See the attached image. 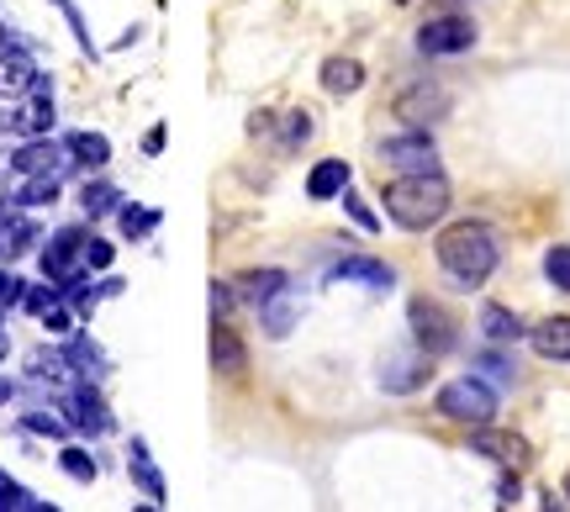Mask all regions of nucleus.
I'll use <instances>...</instances> for the list:
<instances>
[{
  "label": "nucleus",
  "mask_w": 570,
  "mask_h": 512,
  "mask_svg": "<svg viewBox=\"0 0 570 512\" xmlns=\"http://www.w3.org/2000/svg\"><path fill=\"white\" fill-rule=\"evenodd\" d=\"M433 254H439V265H444V275L454 280V286H487V275L497 269V259H502V248H497V233H491L487 223H454L439 233V244H433Z\"/></svg>",
  "instance_id": "obj_1"
},
{
  "label": "nucleus",
  "mask_w": 570,
  "mask_h": 512,
  "mask_svg": "<svg viewBox=\"0 0 570 512\" xmlns=\"http://www.w3.org/2000/svg\"><path fill=\"white\" fill-rule=\"evenodd\" d=\"M381 201H386V217L396 227L423 233V227H433L449 211V180L439 169H428V175H402V180L386 185Z\"/></svg>",
  "instance_id": "obj_2"
},
{
  "label": "nucleus",
  "mask_w": 570,
  "mask_h": 512,
  "mask_svg": "<svg viewBox=\"0 0 570 512\" xmlns=\"http://www.w3.org/2000/svg\"><path fill=\"white\" fill-rule=\"evenodd\" d=\"M439 417H449V423H470V429H487L491 417H497V391H491L487 381H475V375L449 381V386L439 391Z\"/></svg>",
  "instance_id": "obj_3"
},
{
  "label": "nucleus",
  "mask_w": 570,
  "mask_h": 512,
  "mask_svg": "<svg viewBox=\"0 0 570 512\" xmlns=\"http://www.w3.org/2000/svg\"><path fill=\"white\" fill-rule=\"evenodd\" d=\"M85 227H59L53 238H48V248H42V275L48 280H59L63 296H75V291H85Z\"/></svg>",
  "instance_id": "obj_4"
},
{
  "label": "nucleus",
  "mask_w": 570,
  "mask_h": 512,
  "mask_svg": "<svg viewBox=\"0 0 570 512\" xmlns=\"http://www.w3.org/2000/svg\"><path fill=\"white\" fill-rule=\"evenodd\" d=\"M470 48H475V21L454 17V11L423 21V32H417V53H428V59H454V53H470Z\"/></svg>",
  "instance_id": "obj_5"
},
{
  "label": "nucleus",
  "mask_w": 570,
  "mask_h": 512,
  "mask_svg": "<svg viewBox=\"0 0 570 512\" xmlns=\"http://www.w3.org/2000/svg\"><path fill=\"white\" fill-rule=\"evenodd\" d=\"M407 323H412V344L423 348V354H449V348H454V317H449L439 302L417 296L407 307Z\"/></svg>",
  "instance_id": "obj_6"
},
{
  "label": "nucleus",
  "mask_w": 570,
  "mask_h": 512,
  "mask_svg": "<svg viewBox=\"0 0 570 512\" xmlns=\"http://www.w3.org/2000/svg\"><path fill=\"white\" fill-rule=\"evenodd\" d=\"M449 90L444 85H433V80H412L402 96H396V122H407V127H428V122H444L449 117Z\"/></svg>",
  "instance_id": "obj_7"
},
{
  "label": "nucleus",
  "mask_w": 570,
  "mask_h": 512,
  "mask_svg": "<svg viewBox=\"0 0 570 512\" xmlns=\"http://www.w3.org/2000/svg\"><path fill=\"white\" fill-rule=\"evenodd\" d=\"M59 412H63V423H69V429L90 433V439L111 429V412H106V396L96 391V381H80V386H69V396L59 402Z\"/></svg>",
  "instance_id": "obj_8"
},
{
  "label": "nucleus",
  "mask_w": 570,
  "mask_h": 512,
  "mask_svg": "<svg viewBox=\"0 0 570 512\" xmlns=\"http://www.w3.org/2000/svg\"><path fill=\"white\" fill-rule=\"evenodd\" d=\"M381 159L396 165L402 175H428V169H439V148H433V138H428L423 127H407L402 138L381 144Z\"/></svg>",
  "instance_id": "obj_9"
},
{
  "label": "nucleus",
  "mask_w": 570,
  "mask_h": 512,
  "mask_svg": "<svg viewBox=\"0 0 570 512\" xmlns=\"http://www.w3.org/2000/svg\"><path fill=\"white\" fill-rule=\"evenodd\" d=\"M470 450L487 454V460H497L502 471H523V465L533 460L529 439H523V433H508V429H475L470 433Z\"/></svg>",
  "instance_id": "obj_10"
},
{
  "label": "nucleus",
  "mask_w": 570,
  "mask_h": 512,
  "mask_svg": "<svg viewBox=\"0 0 570 512\" xmlns=\"http://www.w3.org/2000/svg\"><path fill=\"white\" fill-rule=\"evenodd\" d=\"M244 370H248L244 333L233 328L227 317H212V375H223V381H244Z\"/></svg>",
  "instance_id": "obj_11"
},
{
  "label": "nucleus",
  "mask_w": 570,
  "mask_h": 512,
  "mask_svg": "<svg viewBox=\"0 0 570 512\" xmlns=\"http://www.w3.org/2000/svg\"><path fill=\"white\" fill-rule=\"evenodd\" d=\"M428 360H433V354H423V348H417V354H412V348L391 354L386 365H381V386H386L391 396H407V391H417L428 381Z\"/></svg>",
  "instance_id": "obj_12"
},
{
  "label": "nucleus",
  "mask_w": 570,
  "mask_h": 512,
  "mask_svg": "<svg viewBox=\"0 0 570 512\" xmlns=\"http://www.w3.org/2000/svg\"><path fill=\"white\" fill-rule=\"evenodd\" d=\"M27 90H42V75L32 69V59H27L21 48H6V53H0V96L17 101Z\"/></svg>",
  "instance_id": "obj_13"
},
{
  "label": "nucleus",
  "mask_w": 570,
  "mask_h": 512,
  "mask_svg": "<svg viewBox=\"0 0 570 512\" xmlns=\"http://www.w3.org/2000/svg\"><path fill=\"white\" fill-rule=\"evenodd\" d=\"M21 307L38 317L48 333H69V307H63V291H53V286H27V296H21Z\"/></svg>",
  "instance_id": "obj_14"
},
{
  "label": "nucleus",
  "mask_w": 570,
  "mask_h": 512,
  "mask_svg": "<svg viewBox=\"0 0 570 512\" xmlns=\"http://www.w3.org/2000/svg\"><path fill=\"white\" fill-rule=\"evenodd\" d=\"M327 280H360V286H375V291H391V286H396L391 265H381V259H365V254H348V259H338V265L327 269Z\"/></svg>",
  "instance_id": "obj_15"
},
{
  "label": "nucleus",
  "mask_w": 570,
  "mask_h": 512,
  "mask_svg": "<svg viewBox=\"0 0 570 512\" xmlns=\"http://www.w3.org/2000/svg\"><path fill=\"white\" fill-rule=\"evenodd\" d=\"M233 291H238V302H259V307H265L269 296L291 291V275H285V269H275V265H265V269H244V275L233 280Z\"/></svg>",
  "instance_id": "obj_16"
},
{
  "label": "nucleus",
  "mask_w": 570,
  "mask_h": 512,
  "mask_svg": "<svg viewBox=\"0 0 570 512\" xmlns=\"http://www.w3.org/2000/svg\"><path fill=\"white\" fill-rule=\"evenodd\" d=\"M63 154H69V148L48 144V138H32L27 148H17V159H11V169H17L21 180H32V175H59Z\"/></svg>",
  "instance_id": "obj_17"
},
{
  "label": "nucleus",
  "mask_w": 570,
  "mask_h": 512,
  "mask_svg": "<svg viewBox=\"0 0 570 512\" xmlns=\"http://www.w3.org/2000/svg\"><path fill=\"white\" fill-rule=\"evenodd\" d=\"M344 190H348V165L344 159L312 165V175H306V196H312V201H333V196H344Z\"/></svg>",
  "instance_id": "obj_18"
},
{
  "label": "nucleus",
  "mask_w": 570,
  "mask_h": 512,
  "mask_svg": "<svg viewBox=\"0 0 570 512\" xmlns=\"http://www.w3.org/2000/svg\"><path fill=\"white\" fill-rule=\"evenodd\" d=\"M529 338L539 360H570V317H544Z\"/></svg>",
  "instance_id": "obj_19"
},
{
  "label": "nucleus",
  "mask_w": 570,
  "mask_h": 512,
  "mask_svg": "<svg viewBox=\"0 0 570 512\" xmlns=\"http://www.w3.org/2000/svg\"><path fill=\"white\" fill-rule=\"evenodd\" d=\"M360 85H365V63L360 59H344V53H338V59L323 63V90L327 96H354Z\"/></svg>",
  "instance_id": "obj_20"
},
{
  "label": "nucleus",
  "mask_w": 570,
  "mask_h": 512,
  "mask_svg": "<svg viewBox=\"0 0 570 512\" xmlns=\"http://www.w3.org/2000/svg\"><path fill=\"white\" fill-rule=\"evenodd\" d=\"M63 360H69V370H75V375H85V381H101L106 370H111V365H106V354L90 344L85 333H75V338L63 344Z\"/></svg>",
  "instance_id": "obj_21"
},
{
  "label": "nucleus",
  "mask_w": 570,
  "mask_h": 512,
  "mask_svg": "<svg viewBox=\"0 0 570 512\" xmlns=\"http://www.w3.org/2000/svg\"><path fill=\"white\" fill-rule=\"evenodd\" d=\"M259 317H265V333H275V338H285V333L302 323V302L291 296V291H281V296H269L265 307H259Z\"/></svg>",
  "instance_id": "obj_22"
},
{
  "label": "nucleus",
  "mask_w": 570,
  "mask_h": 512,
  "mask_svg": "<svg viewBox=\"0 0 570 512\" xmlns=\"http://www.w3.org/2000/svg\"><path fill=\"white\" fill-rule=\"evenodd\" d=\"M69 159L80 169H101V165H111V144H106L101 132H69Z\"/></svg>",
  "instance_id": "obj_23"
},
{
  "label": "nucleus",
  "mask_w": 570,
  "mask_h": 512,
  "mask_svg": "<svg viewBox=\"0 0 570 512\" xmlns=\"http://www.w3.org/2000/svg\"><path fill=\"white\" fill-rule=\"evenodd\" d=\"M127 471H132V481H138L142 496L164 502V492H169V486H164V475L154 471V460H148V444H142V439H132V465H127Z\"/></svg>",
  "instance_id": "obj_24"
},
{
  "label": "nucleus",
  "mask_w": 570,
  "mask_h": 512,
  "mask_svg": "<svg viewBox=\"0 0 570 512\" xmlns=\"http://www.w3.org/2000/svg\"><path fill=\"white\" fill-rule=\"evenodd\" d=\"M481 333H487L491 344H512V338H523V323H518L508 307L487 302V307H481Z\"/></svg>",
  "instance_id": "obj_25"
},
{
  "label": "nucleus",
  "mask_w": 570,
  "mask_h": 512,
  "mask_svg": "<svg viewBox=\"0 0 570 512\" xmlns=\"http://www.w3.org/2000/svg\"><path fill=\"white\" fill-rule=\"evenodd\" d=\"M42 233L32 217H17V223L0 233V259H17V254H32V244H38Z\"/></svg>",
  "instance_id": "obj_26"
},
{
  "label": "nucleus",
  "mask_w": 570,
  "mask_h": 512,
  "mask_svg": "<svg viewBox=\"0 0 570 512\" xmlns=\"http://www.w3.org/2000/svg\"><path fill=\"white\" fill-rule=\"evenodd\" d=\"M80 206H85V217H106V211H122V196H117L111 180H90L80 190Z\"/></svg>",
  "instance_id": "obj_27"
},
{
  "label": "nucleus",
  "mask_w": 570,
  "mask_h": 512,
  "mask_svg": "<svg viewBox=\"0 0 570 512\" xmlns=\"http://www.w3.org/2000/svg\"><path fill=\"white\" fill-rule=\"evenodd\" d=\"M59 471L69 475V481L90 486V481H96V454H90V450H75V444H63V450H59Z\"/></svg>",
  "instance_id": "obj_28"
},
{
  "label": "nucleus",
  "mask_w": 570,
  "mask_h": 512,
  "mask_svg": "<svg viewBox=\"0 0 570 512\" xmlns=\"http://www.w3.org/2000/svg\"><path fill=\"white\" fill-rule=\"evenodd\" d=\"M159 227V206H122V238H148Z\"/></svg>",
  "instance_id": "obj_29"
},
{
  "label": "nucleus",
  "mask_w": 570,
  "mask_h": 512,
  "mask_svg": "<svg viewBox=\"0 0 570 512\" xmlns=\"http://www.w3.org/2000/svg\"><path fill=\"white\" fill-rule=\"evenodd\" d=\"M27 375H38V381H69L75 370H69V360H63V348H48V354H38V360H27Z\"/></svg>",
  "instance_id": "obj_30"
},
{
  "label": "nucleus",
  "mask_w": 570,
  "mask_h": 512,
  "mask_svg": "<svg viewBox=\"0 0 570 512\" xmlns=\"http://www.w3.org/2000/svg\"><path fill=\"white\" fill-rule=\"evenodd\" d=\"M59 196V175H32V180L17 190V206H48Z\"/></svg>",
  "instance_id": "obj_31"
},
{
  "label": "nucleus",
  "mask_w": 570,
  "mask_h": 512,
  "mask_svg": "<svg viewBox=\"0 0 570 512\" xmlns=\"http://www.w3.org/2000/svg\"><path fill=\"white\" fill-rule=\"evenodd\" d=\"M48 127H53V101H48V85H42L38 90V101L27 106V111H21V132H48Z\"/></svg>",
  "instance_id": "obj_32"
},
{
  "label": "nucleus",
  "mask_w": 570,
  "mask_h": 512,
  "mask_svg": "<svg viewBox=\"0 0 570 512\" xmlns=\"http://www.w3.org/2000/svg\"><path fill=\"white\" fill-rule=\"evenodd\" d=\"M544 275H550L554 291H566V296H570V248L566 244H554L550 254H544Z\"/></svg>",
  "instance_id": "obj_33"
},
{
  "label": "nucleus",
  "mask_w": 570,
  "mask_h": 512,
  "mask_svg": "<svg viewBox=\"0 0 570 512\" xmlns=\"http://www.w3.org/2000/svg\"><path fill=\"white\" fill-rule=\"evenodd\" d=\"M27 508H32V492L0 471V512H27Z\"/></svg>",
  "instance_id": "obj_34"
},
{
  "label": "nucleus",
  "mask_w": 570,
  "mask_h": 512,
  "mask_svg": "<svg viewBox=\"0 0 570 512\" xmlns=\"http://www.w3.org/2000/svg\"><path fill=\"white\" fill-rule=\"evenodd\" d=\"M21 429L42 433V439H63V433H69V423H63V417H53V412H27V417H21Z\"/></svg>",
  "instance_id": "obj_35"
},
{
  "label": "nucleus",
  "mask_w": 570,
  "mask_h": 512,
  "mask_svg": "<svg viewBox=\"0 0 570 512\" xmlns=\"http://www.w3.org/2000/svg\"><path fill=\"white\" fill-rule=\"evenodd\" d=\"M111 259H117V244H111V238H96V233H90V238H85V269H106Z\"/></svg>",
  "instance_id": "obj_36"
},
{
  "label": "nucleus",
  "mask_w": 570,
  "mask_h": 512,
  "mask_svg": "<svg viewBox=\"0 0 570 512\" xmlns=\"http://www.w3.org/2000/svg\"><path fill=\"white\" fill-rule=\"evenodd\" d=\"M306 138H312V117H306V111H291V117H285V127H281V144L285 148H302Z\"/></svg>",
  "instance_id": "obj_37"
},
{
  "label": "nucleus",
  "mask_w": 570,
  "mask_h": 512,
  "mask_svg": "<svg viewBox=\"0 0 570 512\" xmlns=\"http://www.w3.org/2000/svg\"><path fill=\"white\" fill-rule=\"evenodd\" d=\"M233 302H238L233 280H217V286H212V317H227V312H233Z\"/></svg>",
  "instance_id": "obj_38"
},
{
  "label": "nucleus",
  "mask_w": 570,
  "mask_h": 512,
  "mask_svg": "<svg viewBox=\"0 0 570 512\" xmlns=\"http://www.w3.org/2000/svg\"><path fill=\"white\" fill-rule=\"evenodd\" d=\"M344 206H348V217H354V223H360V227H370V233H375V227H381V223H375V211H370V206L360 201V196H354V190H344Z\"/></svg>",
  "instance_id": "obj_39"
},
{
  "label": "nucleus",
  "mask_w": 570,
  "mask_h": 512,
  "mask_svg": "<svg viewBox=\"0 0 570 512\" xmlns=\"http://www.w3.org/2000/svg\"><path fill=\"white\" fill-rule=\"evenodd\" d=\"M21 296H27V280H11V275H0V307H17Z\"/></svg>",
  "instance_id": "obj_40"
},
{
  "label": "nucleus",
  "mask_w": 570,
  "mask_h": 512,
  "mask_svg": "<svg viewBox=\"0 0 570 512\" xmlns=\"http://www.w3.org/2000/svg\"><path fill=\"white\" fill-rule=\"evenodd\" d=\"M481 370H487V375H497V381H512V365L502 360V354H481Z\"/></svg>",
  "instance_id": "obj_41"
},
{
  "label": "nucleus",
  "mask_w": 570,
  "mask_h": 512,
  "mask_svg": "<svg viewBox=\"0 0 570 512\" xmlns=\"http://www.w3.org/2000/svg\"><path fill=\"white\" fill-rule=\"evenodd\" d=\"M164 144H169V138H164V127H154V132H142V154H164Z\"/></svg>",
  "instance_id": "obj_42"
},
{
  "label": "nucleus",
  "mask_w": 570,
  "mask_h": 512,
  "mask_svg": "<svg viewBox=\"0 0 570 512\" xmlns=\"http://www.w3.org/2000/svg\"><path fill=\"white\" fill-rule=\"evenodd\" d=\"M560 502H566V496H554V492H550V496H544V512H566Z\"/></svg>",
  "instance_id": "obj_43"
},
{
  "label": "nucleus",
  "mask_w": 570,
  "mask_h": 512,
  "mask_svg": "<svg viewBox=\"0 0 570 512\" xmlns=\"http://www.w3.org/2000/svg\"><path fill=\"white\" fill-rule=\"evenodd\" d=\"M27 512H59V508H48V502H38V496H32V508Z\"/></svg>",
  "instance_id": "obj_44"
},
{
  "label": "nucleus",
  "mask_w": 570,
  "mask_h": 512,
  "mask_svg": "<svg viewBox=\"0 0 570 512\" xmlns=\"http://www.w3.org/2000/svg\"><path fill=\"white\" fill-rule=\"evenodd\" d=\"M0 402H11V381H0Z\"/></svg>",
  "instance_id": "obj_45"
},
{
  "label": "nucleus",
  "mask_w": 570,
  "mask_h": 512,
  "mask_svg": "<svg viewBox=\"0 0 570 512\" xmlns=\"http://www.w3.org/2000/svg\"><path fill=\"white\" fill-rule=\"evenodd\" d=\"M566 502H570V471H566Z\"/></svg>",
  "instance_id": "obj_46"
},
{
  "label": "nucleus",
  "mask_w": 570,
  "mask_h": 512,
  "mask_svg": "<svg viewBox=\"0 0 570 512\" xmlns=\"http://www.w3.org/2000/svg\"><path fill=\"white\" fill-rule=\"evenodd\" d=\"M138 512H159V508H148V502H142V508H138Z\"/></svg>",
  "instance_id": "obj_47"
},
{
  "label": "nucleus",
  "mask_w": 570,
  "mask_h": 512,
  "mask_svg": "<svg viewBox=\"0 0 570 512\" xmlns=\"http://www.w3.org/2000/svg\"><path fill=\"white\" fill-rule=\"evenodd\" d=\"M0 360H6V338H0Z\"/></svg>",
  "instance_id": "obj_48"
},
{
  "label": "nucleus",
  "mask_w": 570,
  "mask_h": 512,
  "mask_svg": "<svg viewBox=\"0 0 570 512\" xmlns=\"http://www.w3.org/2000/svg\"><path fill=\"white\" fill-rule=\"evenodd\" d=\"M396 6H412V0H396Z\"/></svg>",
  "instance_id": "obj_49"
},
{
  "label": "nucleus",
  "mask_w": 570,
  "mask_h": 512,
  "mask_svg": "<svg viewBox=\"0 0 570 512\" xmlns=\"http://www.w3.org/2000/svg\"><path fill=\"white\" fill-rule=\"evenodd\" d=\"M449 6H454V0H449Z\"/></svg>",
  "instance_id": "obj_50"
},
{
  "label": "nucleus",
  "mask_w": 570,
  "mask_h": 512,
  "mask_svg": "<svg viewBox=\"0 0 570 512\" xmlns=\"http://www.w3.org/2000/svg\"><path fill=\"white\" fill-rule=\"evenodd\" d=\"M59 6H63V0H59Z\"/></svg>",
  "instance_id": "obj_51"
}]
</instances>
